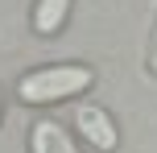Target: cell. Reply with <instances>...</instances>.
I'll use <instances>...</instances> for the list:
<instances>
[{"label":"cell","mask_w":157,"mask_h":153,"mask_svg":"<svg viewBox=\"0 0 157 153\" xmlns=\"http://www.w3.org/2000/svg\"><path fill=\"white\" fill-rule=\"evenodd\" d=\"M91 83H95V75L87 66H41V71H29L17 83V95L25 104H58V99L83 95Z\"/></svg>","instance_id":"1"},{"label":"cell","mask_w":157,"mask_h":153,"mask_svg":"<svg viewBox=\"0 0 157 153\" xmlns=\"http://www.w3.org/2000/svg\"><path fill=\"white\" fill-rule=\"evenodd\" d=\"M75 124H78V132H83V141H87V145H95L99 153H112V149L120 145L116 120H112L99 104H83V108H75Z\"/></svg>","instance_id":"2"},{"label":"cell","mask_w":157,"mask_h":153,"mask_svg":"<svg viewBox=\"0 0 157 153\" xmlns=\"http://www.w3.org/2000/svg\"><path fill=\"white\" fill-rule=\"evenodd\" d=\"M29 149H33V153H78V149L71 145V132H66L58 120H37V124H33Z\"/></svg>","instance_id":"3"},{"label":"cell","mask_w":157,"mask_h":153,"mask_svg":"<svg viewBox=\"0 0 157 153\" xmlns=\"http://www.w3.org/2000/svg\"><path fill=\"white\" fill-rule=\"evenodd\" d=\"M66 17H71V0H37V8H33V29H37L41 37H50V33H58L66 25Z\"/></svg>","instance_id":"4"}]
</instances>
